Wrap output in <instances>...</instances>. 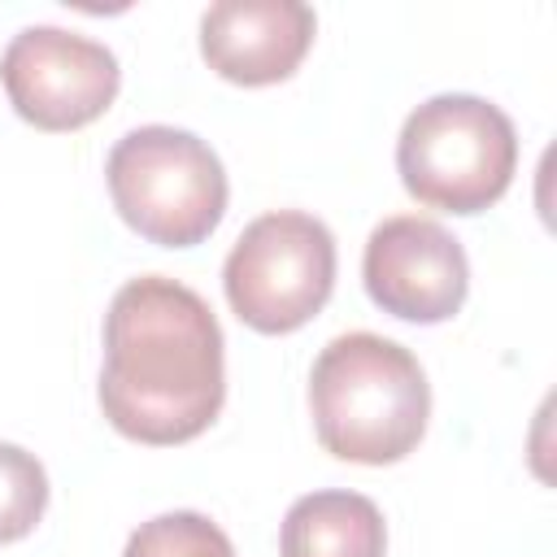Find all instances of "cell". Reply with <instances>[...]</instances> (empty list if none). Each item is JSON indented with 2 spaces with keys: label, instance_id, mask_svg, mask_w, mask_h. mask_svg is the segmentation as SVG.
<instances>
[{
  "label": "cell",
  "instance_id": "1",
  "mask_svg": "<svg viewBox=\"0 0 557 557\" xmlns=\"http://www.w3.org/2000/svg\"><path fill=\"white\" fill-rule=\"evenodd\" d=\"M213 309L183 283L144 274L104 313L100 409L135 444H187L226 400V357Z\"/></svg>",
  "mask_w": 557,
  "mask_h": 557
},
{
  "label": "cell",
  "instance_id": "2",
  "mask_svg": "<svg viewBox=\"0 0 557 557\" xmlns=\"http://www.w3.org/2000/svg\"><path fill=\"white\" fill-rule=\"evenodd\" d=\"M318 444L357 466L409 457L431 418V387L418 357L374 331L335 335L309 370Z\"/></svg>",
  "mask_w": 557,
  "mask_h": 557
},
{
  "label": "cell",
  "instance_id": "3",
  "mask_svg": "<svg viewBox=\"0 0 557 557\" xmlns=\"http://www.w3.org/2000/svg\"><path fill=\"white\" fill-rule=\"evenodd\" d=\"M396 170L418 205L444 213H483L513 183V122L483 96H431L400 126Z\"/></svg>",
  "mask_w": 557,
  "mask_h": 557
},
{
  "label": "cell",
  "instance_id": "4",
  "mask_svg": "<svg viewBox=\"0 0 557 557\" xmlns=\"http://www.w3.org/2000/svg\"><path fill=\"white\" fill-rule=\"evenodd\" d=\"M122 222L161 248L205 244L226 213V170L218 152L178 126L126 131L104 165Z\"/></svg>",
  "mask_w": 557,
  "mask_h": 557
},
{
  "label": "cell",
  "instance_id": "5",
  "mask_svg": "<svg viewBox=\"0 0 557 557\" xmlns=\"http://www.w3.org/2000/svg\"><path fill=\"white\" fill-rule=\"evenodd\" d=\"M235 318L261 335L300 331L335 287V235L300 209H274L244 226L222 265Z\"/></svg>",
  "mask_w": 557,
  "mask_h": 557
},
{
  "label": "cell",
  "instance_id": "6",
  "mask_svg": "<svg viewBox=\"0 0 557 557\" xmlns=\"http://www.w3.org/2000/svg\"><path fill=\"white\" fill-rule=\"evenodd\" d=\"M0 83L22 122L39 131H78L96 122L122 83L117 57L61 26H26L0 57Z\"/></svg>",
  "mask_w": 557,
  "mask_h": 557
},
{
  "label": "cell",
  "instance_id": "7",
  "mask_svg": "<svg viewBox=\"0 0 557 557\" xmlns=\"http://www.w3.org/2000/svg\"><path fill=\"white\" fill-rule=\"evenodd\" d=\"M361 278L383 313L431 326L466 305L470 261L453 231H444L431 218L400 213L370 231Z\"/></svg>",
  "mask_w": 557,
  "mask_h": 557
},
{
  "label": "cell",
  "instance_id": "8",
  "mask_svg": "<svg viewBox=\"0 0 557 557\" xmlns=\"http://www.w3.org/2000/svg\"><path fill=\"white\" fill-rule=\"evenodd\" d=\"M318 17L300 0H222L200 17V57L239 87H270L296 74Z\"/></svg>",
  "mask_w": 557,
  "mask_h": 557
},
{
  "label": "cell",
  "instance_id": "9",
  "mask_svg": "<svg viewBox=\"0 0 557 557\" xmlns=\"http://www.w3.org/2000/svg\"><path fill=\"white\" fill-rule=\"evenodd\" d=\"M383 513L361 492H309L278 527L283 557H383Z\"/></svg>",
  "mask_w": 557,
  "mask_h": 557
},
{
  "label": "cell",
  "instance_id": "10",
  "mask_svg": "<svg viewBox=\"0 0 557 557\" xmlns=\"http://www.w3.org/2000/svg\"><path fill=\"white\" fill-rule=\"evenodd\" d=\"M122 557H235L226 531L209 522L196 509H174L148 518L139 531H131Z\"/></svg>",
  "mask_w": 557,
  "mask_h": 557
},
{
  "label": "cell",
  "instance_id": "11",
  "mask_svg": "<svg viewBox=\"0 0 557 557\" xmlns=\"http://www.w3.org/2000/svg\"><path fill=\"white\" fill-rule=\"evenodd\" d=\"M48 509V474L35 453L0 440V544L35 531Z\"/></svg>",
  "mask_w": 557,
  "mask_h": 557
}]
</instances>
